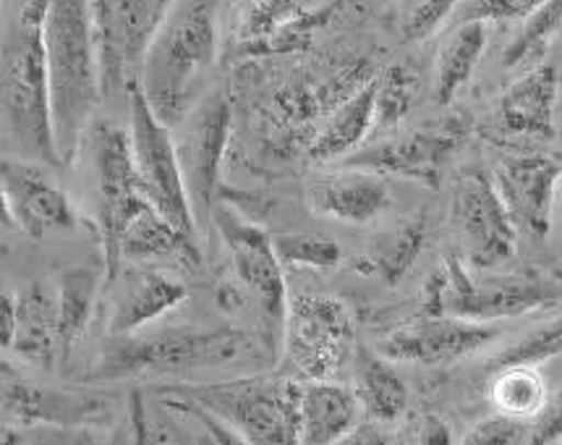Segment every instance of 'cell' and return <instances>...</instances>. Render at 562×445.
I'll use <instances>...</instances> for the list:
<instances>
[{
  "mask_svg": "<svg viewBox=\"0 0 562 445\" xmlns=\"http://www.w3.org/2000/svg\"><path fill=\"white\" fill-rule=\"evenodd\" d=\"M450 218L465 252V263L476 270H492L516 255V223L499 197L495 178L482 170H465L458 178Z\"/></svg>",
  "mask_w": 562,
  "mask_h": 445,
  "instance_id": "7c38bea8",
  "label": "cell"
},
{
  "mask_svg": "<svg viewBox=\"0 0 562 445\" xmlns=\"http://www.w3.org/2000/svg\"><path fill=\"white\" fill-rule=\"evenodd\" d=\"M5 352L43 372L60 367L56 280H32L16 293V331Z\"/></svg>",
  "mask_w": 562,
  "mask_h": 445,
  "instance_id": "44dd1931",
  "label": "cell"
},
{
  "mask_svg": "<svg viewBox=\"0 0 562 445\" xmlns=\"http://www.w3.org/2000/svg\"><path fill=\"white\" fill-rule=\"evenodd\" d=\"M306 204L327 221L364 225L393 204V194L382 174L348 166L314 176L306 183Z\"/></svg>",
  "mask_w": 562,
  "mask_h": 445,
  "instance_id": "ac0fdd59",
  "label": "cell"
},
{
  "mask_svg": "<svg viewBox=\"0 0 562 445\" xmlns=\"http://www.w3.org/2000/svg\"><path fill=\"white\" fill-rule=\"evenodd\" d=\"M0 191H3L5 215L26 236L43 238L56 231H74L79 225V212L71 197L53 181L43 163L19 155L3 157Z\"/></svg>",
  "mask_w": 562,
  "mask_h": 445,
  "instance_id": "5bb4252c",
  "label": "cell"
},
{
  "mask_svg": "<svg viewBox=\"0 0 562 445\" xmlns=\"http://www.w3.org/2000/svg\"><path fill=\"white\" fill-rule=\"evenodd\" d=\"M520 22L524 24L503 53L505 68L537 66L544 58V53L550 51L554 37L562 30V0H544Z\"/></svg>",
  "mask_w": 562,
  "mask_h": 445,
  "instance_id": "f1b7e54d",
  "label": "cell"
},
{
  "mask_svg": "<svg viewBox=\"0 0 562 445\" xmlns=\"http://www.w3.org/2000/svg\"><path fill=\"white\" fill-rule=\"evenodd\" d=\"M495 338H499L497 323H476V320L456 318V314L424 312L382 335L376 341V352L406 365L440 367L482 352Z\"/></svg>",
  "mask_w": 562,
  "mask_h": 445,
  "instance_id": "4fadbf2b",
  "label": "cell"
},
{
  "mask_svg": "<svg viewBox=\"0 0 562 445\" xmlns=\"http://www.w3.org/2000/svg\"><path fill=\"white\" fill-rule=\"evenodd\" d=\"M111 283H119L111 304V320H108L111 335H128L139 327L144 331L189 297L183 280L155 267H132V270L119 272Z\"/></svg>",
  "mask_w": 562,
  "mask_h": 445,
  "instance_id": "ffe728a7",
  "label": "cell"
},
{
  "mask_svg": "<svg viewBox=\"0 0 562 445\" xmlns=\"http://www.w3.org/2000/svg\"><path fill=\"white\" fill-rule=\"evenodd\" d=\"M173 5L176 0H92L105 100L126 92L128 81L139 77L136 71Z\"/></svg>",
  "mask_w": 562,
  "mask_h": 445,
  "instance_id": "9c48e42d",
  "label": "cell"
},
{
  "mask_svg": "<svg viewBox=\"0 0 562 445\" xmlns=\"http://www.w3.org/2000/svg\"><path fill=\"white\" fill-rule=\"evenodd\" d=\"M102 270L94 265H68L56 276L58 327H60V367L68 365L74 348L87 333L98 304Z\"/></svg>",
  "mask_w": 562,
  "mask_h": 445,
  "instance_id": "4316f807",
  "label": "cell"
},
{
  "mask_svg": "<svg viewBox=\"0 0 562 445\" xmlns=\"http://www.w3.org/2000/svg\"><path fill=\"white\" fill-rule=\"evenodd\" d=\"M562 354V318L552 320V323L541 325L520 338L516 346L505 348L495 359V369L503 367H539L541 361L552 359V356Z\"/></svg>",
  "mask_w": 562,
  "mask_h": 445,
  "instance_id": "d6a6232c",
  "label": "cell"
},
{
  "mask_svg": "<svg viewBox=\"0 0 562 445\" xmlns=\"http://www.w3.org/2000/svg\"><path fill=\"white\" fill-rule=\"evenodd\" d=\"M427 234L429 223L424 212L403 218L401 223H395L390 231L376 234L372 242L367 244L364 255L359 257V270L380 278L382 283L387 286L401 283L424 252Z\"/></svg>",
  "mask_w": 562,
  "mask_h": 445,
  "instance_id": "d4e9b609",
  "label": "cell"
},
{
  "mask_svg": "<svg viewBox=\"0 0 562 445\" xmlns=\"http://www.w3.org/2000/svg\"><path fill=\"white\" fill-rule=\"evenodd\" d=\"M45 53L58 153L71 166L87 123L105 100L92 0H47Z\"/></svg>",
  "mask_w": 562,
  "mask_h": 445,
  "instance_id": "7a4b0ae2",
  "label": "cell"
},
{
  "mask_svg": "<svg viewBox=\"0 0 562 445\" xmlns=\"http://www.w3.org/2000/svg\"><path fill=\"white\" fill-rule=\"evenodd\" d=\"M469 134L471 123L465 115H448L437 123L393 134L372 147L348 155V166L406 178V181L437 189L450 160L465 145Z\"/></svg>",
  "mask_w": 562,
  "mask_h": 445,
  "instance_id": "8fae6325",
  "label": "cell"
},
{
  "mask_svg": "<svg viewBox=\"0 0 562 445\" xmlns=\"http://www.w3.org/2000/svg\"><path fill=\"white\" fill-rule=\"evenodd\" d=\"M178 399H189L257 445L301 443V393L304 382L293 378H238L204 386H178Z\"/></svg>",
  "mask_w": 562,
  "mask_h": 445,
  "instance_id": "8992f818",
  "label": "cell"
},
{
  "mask_svg": "<svg viewBox=\"0 0 562 445\" xmlns=\"http://www.w3.org/2000/svg\"><path fill=\"white\" fill-rule=\"evenodd\" d=\"M231 102L223 89H212L199 98L194 108L176 123V147L183 181L199 225L215 212L221 191L223 157L231 136Z\"/></svg>",
  "mask_w": 562,
  "mask_h": 445,
  "instance_id": "30bf717a",
  "label": "cell"
},
{
  "mask_svg": "<svg viewBox=\"0 0 562 445\" xmlns=\"http://www.w3.org/2000/svg\"><path fill=\"white\" fill-rule=\"evenodd\" d=\"M544 0H461L456 16L458 22L465 19H482V22H510V19H526Z\"/></svg>",
  "mask_w": 562,
  "mask_h": 445,
  "instance_id": "d590c367",
  "label": "cell"
},
{
  "mask_svg": "<svg viewBox=\"0 0 562 445\" xmlns=\"http://www.w3.org/2000/svg\"><path fill=\"white\" fill-rule=\"evenodd\" d=\"M486 24L490 22H482V19H465L445 37L440 53H437L435 77H431V94H435L437 105H450L474 77L486 51V40H490Z\"/></svg>",
  "mask_w": 562,
  "mask_h": 445,
  "instance_id": "cb8c5ba5",
  "label": "cell"
},
{
  "mask_svg": "<svg viewBox=\"0 0 562 445\" xmlns=\"http://www.w3.org/2000/svg\"><path fill=\"white\" fill-rule=\"evenodd\" d=\"M562 441V388L552 399H547L544 409L533 416L531 424V443L547 445Z\"/></svg>",
  "mask_w": 562,
  "mask_h": 445,
  "instance_id": "8d00e7d4",
  "label": "cell"
},
{
  "mask_svg": "<svg viewBox=\"0 0 562 445\" xmlns=\"http://www.w3.org/2000/svg\"><path fill=\"white\" fill-rule=\"evenodd\" d=\"M361 401L353 388L335 380H306L301 393V443H342L359 424Z\"/></svg>",
  "mask_w": 562,
  "mask_h": 445,
  "instance_id": "603a6c76",
  "label": "cell"
},
{
  "mask_svg": "<svg viewBox=\"0 0 562 445\" xmlns=\"http://www.w3.org/2000/svg\"><path fill=\"white\" fill-rule=\"evenodd\" d=\"M276 242L283 267H306V270H333L342 259L335 238L322 234H280Z\"/></svg>",
  "mask_w": 562,
  "mask_h": 445,
  "instance_id": "1f68e13d",
  "label": "cell"
},
{
  "mask_svg": "<svg viewBox=\"0 0 562 445\" xmlns=\"http://www.w3.org/2000/svg\"><path fill=\"white\" fill-rule=\"evenodd\" d=\"M422 307L424 312L456 314L476 323L524 318L562 307V272L541 267L490 272L476 270L461 257H448L424 286Z\"/></svg>",
  "mask_w": 562,
  "mask_h": 445,
  "instance_id": "5b68a950",
  "label": "cell"
},
{
  "mask_svg": "<svg viewBox=\"0 0 562 445\" xmlns=\"http://www.w3.org/2000/svg\"><path fill=\"white\" fill-rule=\"evenodd\" d=\"M285 354L306 380H335L353 356L351 310L327 293H288Z\"/></svg>",
  "mask_w": 562,
  "mask_h": 445,
  "instance_id": "ba28073f",
  "label": "cell"
},
{
  "mask_svg": "<svg viewBox=\"0 0 562 445\" xmlns=\"http://www.w3.org/2000/svg\"><path fill=\"white\" fill-rule=\"evenodd\" d=\"M558 98V68L552 64L531 66L499 94L495 108L499 134L513 136V140H552Z\"/></svg>",
  "mask_w": 562,
  "mask_h": 445,
  "instance_id": "d6986e66",
  "label": "cell"
},
{
  "mask_svg": "<svg viewBox=\"0 0 562 445\" xmlns=\"http://www.w3.org/2000/svg\"><path fill=\"white\" fill-rule=\"evenodd\" d=\"M212 221L217 225L225 249H228L233 272L276 320L285 318L288 291L283 263H280L276 242L259 225L246 221L228 208H215Z\"/></svg>",
  "mask_w": 562,
  "mask_h": 445,
  "instance_id": "2e32d148",
  "label": "cell"
},
{
  "mask_svg": "<svg viewBox=\"0 0 562 445\" xmlns=\"http://www.w3.org/2000/svg\"><path fill=\"white\" fill-rule=\"evenodd\" d=\"M353 390L361 401V412L369 420L393 424L406 414L408 388L401 375L395 372L393 359H387L385 354L359 348L353 356Z\"/></svg>",
  "mask_w": 562,
  "mask_h": 445,
  "instance_id": "484cf974",
  "label": "cell"
},
{
  "mask_svg": "<svg viewBox=\"0 0 562 445\" xmlns=\"http://www.w3.org/2000/svg\"><path fill=\"white\" fill-rule=\"evenodd\" d=\"M414 443H429V445H442V443H452L450 437V427L445 424L440 416L429 414V416H422L419 422H416L414 427V437H411Z\"/></svg>",
  "mask_w": 562,
  "mask_h": 445,
  "instance_id": "74e56055",
  "label": "cell"
},
{
  "mask_svg": "<svg viewBox=\"0 0 562 445\" xmlns=\"http://www.w3.org/2000/svg\"><path fill=\"white\" fill-rule=\"evenodd\" d=\"M492 178L518 234L529 238H544L550 234L554 194L562 181V160L558 155H507L497 163Z\"/></svg>",
  "mask_w": 562,
  "mask_h": 445,
  "instance_id": "9a60e30c",
  "label": "cell"
},
{
  "mask_svg": "<svg viewBox=\"0 0 562 445\" xmlns=\"http://www.w3.org/2000/svg\"><path fill=\"white\" fill-rule=\"evenodd\" d=\"M419 94V77L408 64H393L376 77L374 132H390L414 111Z\"/></svg>",
  "mask_w": 562,
  "mask_h": 445,
  "instance_id": "4dcf8cb0",
  "label": "cell"
},
{
  "mask_svg": "<svg viewBox=\"0 0 562 445\" xmlns=\"http://www.w3.org/2000/svg\"><path fill=\"white\" fill-rule=\"evenodd\" d=\"M47 0H24L3 32L0 53V111L3 136L19 157L60 168L53 89L45 53Z\"/></svg>",
  "mask_w": 562,
  "mask_h": 445,
  "instance_id": "6da1fadb",
  "label": "cell"
},
{
  "mask_svg": "<svg viewBox=\"0 0 562 445\" xmlns=\"http://www.w3.org/2000/svg\"><path fill=\"white\" fill-rule=\"evenodd\" d=\"M317 5L319 3H314V0H244L236 16V32H233L236 53L262 43L265 37L283 30L285 24L296 22Z\"/></svg>",
  "mask_w": 562,
  "mask_h": 445,
  "instance_id": "83f0119b",
  "label": "cell"
},
{
  "mask_svg": "<svg viewBox=\"0 0 562 445\" xmlns=\"http://www.w3.org/2000/svg\"><path fill=\"white\" fill-rule=\"evenodd\" d=\"M3 414L5 420L22 424H50V427H89L105 422L111 414L105 399L92 393H74L34 386L30 380L13 378L5 367L3 375Z\"/></svg>",
  "mask_w": 562,
  "mask_h": 445,
  "instance_id": "e0dca14e",
  "label": "cell"
},
{
  "mask_svg": "<svg viewBox=\"0 0 562 445\" xmlns=\"http://www.w3.org/2000/svg\"><path fill=\"white\" fill-rule=\"evenodd\" d=\"M463 443L469 445H518V443H531V424L520 416L503 414L499 412L492 420L479 422L474 430H469V435L463 437Z\"/></svg>",
  "mask_w": 562,
  "mask_h": 445,
  "instance_id": "e575fe53",
  "label": "cell"
},
{
  "mask_svg": "<svg viewBox=\"0 0 562 445\" xmlns=\"http://www.w3.org/2000/svg\"><path fill=\"white\" fill-rule=\"evenodd\" d=\"M376 79H367L348 98L335 102V108L319 123L317 134L310 142V160L333 163L353 155L369 134H374Z\"/></svg>",
  "mask_w": 562,
  "mask_h": 445,
  "instance_id": "7402d4cb",
  "label": "cell"
},
{
  "mask_svg": "<svg viewBox=\"0 0 562 445\" xmlns=\"http://www.w3.org/2000/svg\"><path fill=\"white\" fill-rule=\"evenodd\" d=\"M217 51L215 0H176L136 77L149 105L170 129L194 108Z\"/></svg>",
  "mask_w": 562,
  "mask_h": 445,
  "instance_id": "3957f363",
  "label": "cell"
},
{
  "mask_svg": "<svg viewBox=\"0 0 562 445\" xmlns=\"http://www.w3.org/2000/svg\"><path fill=\"white\" fill-rule=\"evenodd\" d=\"M126 100L128 140H132L134 163L142 176L144 189L153 197L157 208L173 221L176 229L181 234H187L191 242H196L199 221L194 215V208H191L187 181H183L173 129L149 105L139 79L128 81Z\"/></svg>",
  "mask_w": 562,
  "mask_h": 445,
  "instance_id": "52a82bcc",
  "label": "cell"
},
{
  "mask_svg": "<svg viewBox=\"0 0 562 445\" xmlns=\"http://www.w3.org/2000/svg\"><path fill=\"white\" fill-rule=\"evenodd\" d=\"M251 348L249 335L236 327H166L142 335H111L81 382L178 378L236 365Z\"/></svg>",
  "mask_w": 562,
  "mask_h": 445,
  "instance_id": "277c9868",
  "label": "cell"
},
{
  "mask_svg": "<svg viewBox=\"0 0 562 445\" xmlns=\"http://www.w3.org/2000/svg\"><path fill=\"white\" fill-rule=\"evenodd\" d=\"M550 396L537 367H503L495 372L492 382V401L503 414L529 420L537 416Z\"/></svg>",
  "mask_w": 562,
  "mask_h": 445,
  "instance_id": "f546056e",
  "label": "cell"
},
{
  "mask_svg": "<svg viewBox=\"0 0 562 445\" xmlns=\"http://www.w3.org/2000/svg\"><path fill=\"white\" fill-rule=\"evenodd\" d=\"M13 331H16V293H3V304H0V341L3 348L11 346Z\"/></svg>",
  "mask_w": 562,
  "mask_h": 445,
  "instance_id": "f35d334b",
  "label": "cell"
},
{
  "mask_svg": "<svg viewBox=\"0 0 562 445\" xmlns=\"http://www.w3.org/2000/svg\"><path fill=\"white\" fill-rule=\"evenodd\" d=\"M461 0H403L397 30L403 43H422L440 30L442 22L458 11Z\"/></svg>",
  "mask_w": 562,
  "mask_h": 445,
  "instance_id": "836d02e7",
  "label": "cell"
}]
</instances>
